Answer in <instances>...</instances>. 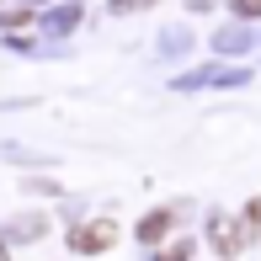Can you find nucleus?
<instances>
[{"instance_id": "2", "label": "nucleus", "mask_w": 261, "mask_h": 261, "mask_svg": "<svg viewBox=\"0 0 261 261\" xmlns=\"http://www.w3.org/2000/svg\"><path fill=\"white\" fill-rule=\"evenodd\" d=\"M213 245H219L224 256H234V251L251 245V229H245L240 219H213Z\"/></svg>"}, {"instance_id": "5", "label": "nucleus", "mask_w": 261, "mask_h": 261, "mask_svg": "<svg viewBox=\"0 0 261 261\" xmlns=\"http://www.w3.org/2000/svg\"><path fill=\"white\" fill-rule=\"evenodd\" d=\"M245 224H261V197H256L251 208H245Z\"/></svg>"}, {"instance_id": "3", "label": "nucleus", "mask_w": 261, "mask_h": 261, "mask_svg": "<svg viewBox=\"0 0 261 261\" xmlns=\"http://www.w3.org/2000/svg\"><path fill=\"white\" fill-rule=\"evenodd\" d=\"M165 229H171V213H149V219L139 224V240H160Z\"/></svg>"}, {"instance_id": "7", "label": "nucleus", "mask_w": 261, "mask_h": 261, "mask_svg": "<svg viewBox=\"0 0 261 261\" xmlns=\"http://www.w3.org/2000/svg\"><path fill=\"white\" fill-rule=\"evenodd\" d=\"M0 261H6V245H0Z\"/></svg>"}, {"instance_id": "6", "label": "nucleus", "mask_w": 261, "mask_h": 261, "mask_svg": "<svg viewBox=\"0 0 261 261\" xmlns=\"http://www.w3.org/2000/svg\"><path fill=\"white\" fill-rule=\"evenodd\" d=\"M160 261H187V245H181V251H165Z\"/></svg>"}, {"instance_id": "1", "label": "nucleus", "mask_w": 261, "mask_h": 261, "mask_svg": "<svg viewBox=\"0 0 261 261\" xmlns=\"http://www.w3.org/2000/svg\"><path fill=\"white\" fill-rule=\"evenodd\" d=\"M112 240H117V224H107V219L101 224H80V229L69 234V245H75L80 256H86V251H107Z\"/></svg>"}, {"instance_id": "4", "label": "nucleus", "mask_w": 261, "mask_h": 261, "mask_svg": "<svg viewBox=\"0 0 261 261\" xmlns=\"http://www.w3.org/2000/svg\"><path fill=\"white\" fill-rule=\"evenodd\" d=\"M234 16H261V0H234Z\"/></svg>"}]
</instances>
